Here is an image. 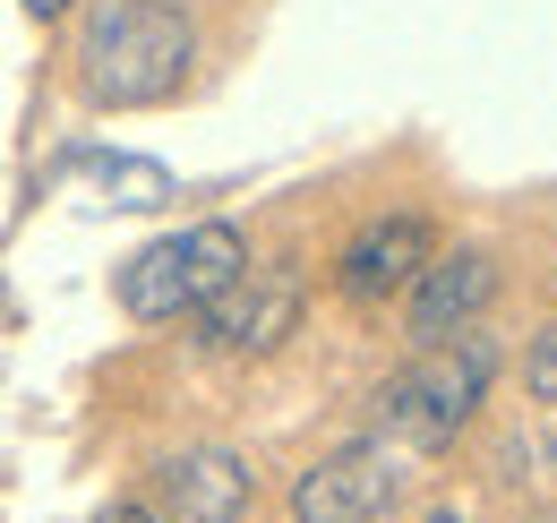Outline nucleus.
<instances>
[{
	"instance_id": "obj_1",
	"label": "nucleus",
	"mask_w": 557,
	"mask_h": 523,
	"mask_svg": "<svg viewBox=\"0 0 557 523\" xmlns=\"http://www.w3.org/2000/svg\"><path fill=\"white\" fill-rule=\"evenodd\" d=\"M189 61H198V35L172 0H103L77 44V86L103 112H138V104L181 95Z\"/></svg>"
},
{
	"instance_id": "obj_2",
	"label": "nucleus",
	"mask_w": 557,
	"mask_h": 523,
	"mask_svg": "<svg viewBox=\"0 0 557 523\" xmlns=\"http://www.w3.org/2000/svg\"><path fill=\"white\" fill-rule=\"evenodd\" d=\"M488 378H497V343L481 335V318L455 335H437V343H420L412 369H395L386 394H377V421L404 438V447H446L455 429H472V412H481Z\"/></svg>"
},
{
	"instance_id": "obj_3",
	"label": "nucleus",
	"mask_w": 557,
	"mask_h": 523,
	"mask_svg": "<svg viewBox=\"0 0 557 523\" xmlns=\"http://www.w3.org/2000/svg\"><path fill=\"white\" fill-rule=\"evenodd\" d=\"M240 266H249V241L232 223H189V232L146 241L138 258L112 275V292H121V309L138 327H172V318H198Z\"/></svg>"
},
{
	"instance_id": "obj_4",
	"label": "nucleus",
	"mask_w": 557,
	"mask_h": 523,
	"mask_svg": "<svg viewBox=\"0 0 557 523\" xmlns=\"http://www.w3.org/2000/svg\"><path fill=\"white\" fill-rule=\"evenodd\" d=\"M214 352H275L300 327V275L292 266H240L207 309H198Z\"/></svg>"
},
{
	"instance_id": "obj_5",
	"label": "nucleus",
	"mask_w": 557,
	"mask_h": 523,
	"mask_svg": "<svg viewBox=\"0 0 557 523\" xmlns=\"http://www.w3.org/2000/svg\"><path fill=\"white\" fill-rule=\"evenodd\" d=\"M395 489L404 472L386 463V447H344L292 481V523H377L395 507Z\"/></svg>"
},
{
	"instance_id": "obj_6",
	"label": "nucleus",
	"mask_w": 557,
	"mask_h": 523,
	"mask_svg": "<svg viewBox=\"0 0 557 523\" xmlns=\"http://www.w3.org/2000/svg\"><path fill=\"white\" fill-rule=\"evenodd\" d=\"M249 498H258V472L232 447H189V455H163L154 472V507L172 523H240Z\"/></svg>"
},
{
	"instance_id": "obj_7",
	"label": "nucleus",
	"mask_w": 557,
	"mask_h": 523,
	"mask_svg": "<svg viewBox=\"0 0 557 523\" xmlns=\"http://www.w3.org/2000/svg\"><path fill=\"white\" fill-rule=\"evenodd\" d=\"M420 266H429V223L420 215H377V223L351 232V250L335 258V292L360 301V309H377V301H395L412 283Z\"/></svg>"
},
{
	"instance_id": "obj_8",
	"label": "nucleus",
	"mask_w": 557,
	"mask_h": 523,
	"mask_svg": "<svg viewBox=\"0 0 557 523\" xmlns=\"http://www.w3.org/2000/svg\"><path fill=\"white\" fill-rule=\"evenodd\" d=\"M404 292H412V318H404V327H412V343H437V335L472 327V318L488 309L497 266H488L481 250H455V258H429L412 283H404Z\"/></svg>"
},
{
	"instance_id": "obj_9",
	"label": "nucleus",
	"mask_w": 557,
	"mask_h": 523,
	"mask_svg": "<svg viewBox=\"0 0 557 523\" xmlns=\"http://www.w3.org/2000/svg\"><path fill=\"white\" fill-rule=\"evenodd\" d=\"M70 172H86L95 190L112 197V206H129V215L172 206V172L146 163V155H121V146H70Z\"/></svg>"
},
{
	"instance_id": "obj_10",
	"label": "nucleus",
	"mask_w": 557,
	"mask_h": 523,
	"mask_svg": "<svg viewBox=\"0 0 557 523\" xmlns=\"http://www.w3.org/2000/svg\"><path fill=\"white\" fill-rule=\"evenodd\" d=\"M523 387H532V403H557V327L532 335V361H523Z\"/></svg>"
},
{
	"instance_id": "obj_11",
	"label": "nucleus",
	"mask_w": 557,
	"mask_h": 523,
	"mask_svg": "<svg viewBox=\"0 0 557 523\" xmlns=\"http://www.w3.org/2000/svg\"><path fill=\"white\" fill-rule=\"evenodd\" d=\"M95 523H172V515H163V507H146V498H112Z\"/></svg>"
},
{
	"instance_id": "obj_12",
	"label": "nucleus",
	"mask_w": 557,
	"mask_h": 523,
	"mask_svg": "<svg viewBox=\"0 0 557 523\" xmlns=\"http://www.w3.org/2000/svg\"><path fill=\"white\" fill-rule=\"evenodd\" d=\"M77 0H26V17H70Z\"/></svg>"
},
{
	"instance_id": "obj_13",
	"label": "nucleus",
	"mask_w": 557,
	"mask_h": 523,
	"mask_svg": "<svg viewBox=\"0 0 557 523\" xmlns=\"http://www.w3.org/2000/svg\"><path fill=\"white\" fill-rule=\"evenodd\" d=\"M429 523H463V515H455V507H446V515H429Z\"/></svg>"
},
{
	"instance_id": "obj_14",
	"label": "nucleus",
	"mask_w": 557,
	"mask_h": 523,
	"mask_svg": "<svg viewBox=\"0 0 557 523\" xmlns=\"http://www.w3.org/2000/svg\"><path fill=\"white\" fill-rule=\"evenodd\" d=\"M549 472H557V429H549Z\"/></svg>"
}]
</instances>
